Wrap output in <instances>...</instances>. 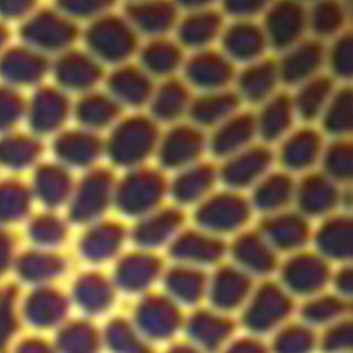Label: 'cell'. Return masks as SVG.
<instances>
[{
	"label": "cell",
	"instance_id": "cell-14",
	"mask_svg": "<svg viewBox=\"0 0 353 353\" xmlns=\"http://www.w3.org/2000/svg\"><path fill=\"white\" fill-rule=\"evenodd\" d=\"M233 88L194 94L188 117L196 125H216L243 108Z\"/></svg>",
	"mask_w": 353,
	"mask_h": 353
},
{
	"label": "cell",
	"instance_id": "cell-12",
	"mask_svg": "<svg viewBox=\"0 0 353 353\" xmlns=\"http://www.w3.org/2000/svg\"><path fill=\"white\" fill-rule=\"evenodd\" d=\"M157 82L138 63L119 65L108 79L110 97L117 104L148 106Z\"/></svg>",
	"mask_w": 353,
	"mask_h": 353
},
{
	"label": "cell",
	"instance_id": "cell-30",
	"mask_svg": "<svg viewBox=\"0 0 353 353\" xmlns=\"http://www.w3.org/2000/svg\"><path fill=\"white\" fill-rule=\"evenodd\" d=\"M21 97L13 90L0 88V125L13 121L21 112Z\"/></svg>",
	"mask_w": 353,
	"mask_h": 353
},
{
	"label": "cell",
	"instance_id": "cell-33",
	"mask_svg": "<svg viewBox=\"0 0 353 353\" xmlns=\"http://www.w3.org/2000/svg\"><path fill=\"white\" fill-rule=\"evenodd\" d=\"M181 13L219 8L221 0H172Z\"/></svg>",
	"mask_w": 353,
	"mask_h": 353
},
{
	"label": "cell",
	"instance_id": "cell-24",
	"mask_svg": "<svg viewBox=\"0 0 353 353\" xmlns=\"http://www.w3.org/2000/svg\"><path fill=\"white\" fill-rule=\"evenodd\" d=\"M32 100V117L34 123L41 127L59 123L67 111V98L53 88L40 90Z\"/></svg>",
	"mask_w": 353,
	"mask_h": 353
},
{
	"label": "cell",
	"instance_id": "cell-20",
	"mask_svg": "<svg viewBox=\"0 0 353 353\" xmlns=\"http://www.w3.org/2000/svg\"><path fill=\"white\" fill-rule=\"evenodd\" d=\"M218 127L220 130L214 137V148L223 154L239 152L257 129L254 113L245 111V108L237 111Z\"/></svg>",
	"mask_w": 353,
	"mask_h": 353
},
{
	"label": "cell",
	"instance_id": "cell-6",
	"mask_svg": "<svg viewBox=\"0 0 353 353\" xmlns=\"http://www.w3.org/2000/svg\"><path fill=\"white\" fill-rule=\"evenodd\" d=\"M232 88L245 107H258L283 90L274 55L237 68Z\"/></svg>",
	"mask_w": 353,
	"mask_h": 353
},
{
	"label": "cell",
	"instance_id": "cell-19",
	"mask_svg": "<svg viewBox=\"0 0 353 353\" xmlns=\"http://www.w3.org/2000/svg\"><path fill=\"white\" fill-rule=\"evenodd\" d=\"M156 137L152 119L135 117L123 125L115 143V154L123 160H136L145 156Z\"/></svg>",
	"mask_w": 353,
	"mask_h": 353
},
{
	"label": "cell",
	"instance_id": "cell-7",
	"mask_svg": "<svg viewBox=\"0 0 353 353\" xmlns=\"http://www.w3.org/2000/svg\"><path fill=\"white\" fill-rule=\"evenodd\" d=\"M20 34L22 40L36 50L57 52L73 44L77 28L59 12L42 11L26 20Z\"/></svg>",
	"mask_w": 353,
	"mask_h": 353
},
{
	"label": "cell",
	"instance_id": "cell-28",
	"mask_svg": "<svg viewBox=\"0 0 353 353\" xmlns=\"http://www.w3.org/2000/svg\"><path fill=\"white\" fill-rule=\"evenodd\" d=\"M274 0H221L219 9L227 20H260Z\"/></svg>",
	"mask_w": 353,
	"mask_h": 353
},
{
	"label": "cell",
	"instance_id": "cell-15",
	"mask_svg": "<svg viewBox=\"0 0 353 353\" xmlns=\"http://www.w3.org/2000/svg\"><path fill=\"white\" fill-rule=\"evenodd\" d=\"M339 85L325 72L289 90L296 117L303 119L321 117Z\"/></svg>",
	"mask_w": 353,
	"mask_h": 353
},
{
	"label": "cell",
	"instance_id": "cell-26",
	"mask_svg": "<svg viewBox=\"0 0 353 353\" xmlns=\"http://www.w3.org/2000/svg\"><path fill=\"white\" fill-rule=\"evenodd\" d=\"M270 156L264 150L245 152L243 156L233 160L226 170L227 179L232 183H245L260 174L268 166Z\"/></svg>",
	"mask_w": 353,
	"mask_h": 353
},
{
	"label": "cell",
	"instance_id": "cell-9",
	"mask_svg": "<svg viewBox=\"0 0 353 353\" xmlns=\"http://www.w3.org/2000/svg\"><path fill=\"white\" fill-rule=\"evenodd\" d=\"M123 16L141 40L172 36L181 11L172 0L127 3Z\"/></svg>",
	"mask_w": 353,
	"mask_h": 353
},
{
	"label": "cell",
	"instance_id": "cell-32",
	"mask_svg": "<svg viewBox=\"0 0 353 353\" xmlns=\"http://www.w3.org/2000/svg\"><path fill=\"white\" fill-rule=\"evenodd\" d=\"M328 169L338 176L348 174L350 169V152L346 146H336L328 156Z\"/></svg>",
	"mask_w": 353,
	"mask_h": 353
},
{
	"label": "cell",
	"instance_id": "cell-4",
	"mask_svg": "<svg viewBox=\"0 0 353 353\" xmlns=\"http://www.w3.org/2000/svg\"><path fill=\"white\" fill-rule=\"evenodd\" d=\"M325 43L307 36L286 50L274 54L283 88L292 90L325 73Z\"/></svg>",
	"mask_w": 353,
	"mask_h": 353
},
{
	"label": "cell",
	"instance_id": "cell-3",
	"mask_svg": "<svg viewBox=\"0 0 353 353\" xmlns=\"http://www.w3.org/2000/svg\"><path fill=\"white\" fill-rule=\"evenodd\" d=\"M259 21L272 54L309 36L307 5L297 0H274Z\"/></svg>",
	"mask_w": 353,
	"mask_h": 353
},
{
	"label": "cell",
	"instance_id": "cell-2",
	"mask_svg": "<svg viewBox=\"0 0 353 353\" xmlns=\"http://www.w3.org/2000/svg\"><path fill=\"white\" fill-rule=\"evenodd\" d=\"M237 67L218 46L187 53L181 77L194 94L233 88Z\"/></svg>",
	"mask_w": 353,
	"mask_h": 353
},
{
	"label": "cell",
	"instance_id": "cell-36",
	"mask_svg": "<svg viewBox=\"0 0 353 353\" xmlns=\"http://www.w3.org/2000/svg\"><path fill=\"white\" fill-rule=\"evenodd\" d=\"M134 1H140V0H127V3H134Z\"/></svg>",
	"mask_w": 353,
	"mask_h": 353
},
{
	"label": "cell",
	"instance_id": "cell-8",
	"mask_svg": "<svg viewBox=\"0 0 353 353\" xmlns=\"http://www.w3.org/2000/svg\"><path fill=\"white\" fill-rule=\"evenodd\" d=\"M227 19L219 8L183 12L172 36L185 52L218 46Z\"/></svg>",
	"mask_w": 353,
	"mask_h": 353
},
{
	"label": "cell",
	"instance_id": "cell-27",
	"mask_svg": "<svg viewBox=\"0 0 353 353\" xmlns=\"http://www.w3.org/2000/svg\"><path fill=\"white\" fill-rule=\"evenodd\" d=\"M117 0H57L59 13L69 19H98L110 13Z\"/></svg>",
	"mask_w": 353,
	"mask_h": 353
},
{
	"label": "cell",
	"instance_id": "cell-29",
	"mask_svg": "<svg viewBox=\"0 0 353 353\" xmlns=\"http://www.w3.org/2000/svg\"><path fill=\"white\" fill-rule=\"evenodd\" d=\"M119 104L110 96L92 94L84 98L78 106L80 117L90 123H105L117 113Z\"/></svg>",
	"mask_w": 353,
	"mask_h": 353
},
{
	"label": "cell",
	"instance_id": "cell-35",
	"mask_svg": "<svg viewBox=\"0 0 353 353\" xmlns=\"http://www.w3.org/2000/svg\"><path fill=\"white\" fill-rule=\"evenodd\" d=\"M297 1H301V3H305V5H309V3H313L315 0H297Z\"/></svg>",
	"mask_w": 353,
	"mask_h": 353
},
{
	"label": "cell",
	"instance_id": "cell-10",
	"mask_svg": "<svg viewBox=\"0 0 353 353\" xmlns=\"http://www.w3.org/2000/svg\"><path fill=\"white\" fill-rule=\"evenodd\" d=\"M137 63L158 82L181 75L187 52L173 36L142 40Z\"/></svg>",
	"mask_w": 353,
	"mask_h": 353
},
{
	"label": "cell",
	"instance_id": "cell-22",
	"mask_svg": "<svg viewBox=\"0 0 353 353\" xmlns=\"http://www.w3.org/2000/svg\"><path fill=\"white\" fill-rule=\"evenodd\" d=\"M325 44L326 73L338 83H352L353 40L351 30Z\"/></svg>",
	"mask_w": 353,
	"mask_h": 353
},
{
	"label": "cell",
	"instance_id": "cell-13",
	"mask_svg": "<svg viewBox=\"0 0 353 353\" xmlns=\"http://www.w3.org/2000/svg\"><path fill=\"white\" fill-rule=\"evenodd\" d=\"M194 92L181 76L161 80L154 85L148 103L152 119L172 121L189 113Z\"/></svg>",
	"mask_w": 353,
	"mask_h": 353
},
{
	"label": "cell",
	"instance_id": "cell-11",
	"mask_svg": "<svg viewBox=\"0 0 353 353\" xmlns=\"http://www.w3.org/2000/svg\"><path fill=\"white\" fill-rule=\"evenodd\" d=\"M350 17L349 0H315L307 5L309 36L330 42L351 30Z\"/></svg>",
	"mask_w": 353,
	"mask_h": 353
},
{
	"label": "cell",
	"instance_id": "cell-34",
	"mask_svg": "<svg viewBox=\"0 0 353 353\" xmlns=\"http://www.w3.org/2000/svg\"><path fill=\"white\" fill-rule=\"evenodd\" d=\"M8 38H9V32H8L7 28L3 24H0V50L5 46Z\"/></svg>",
	"mask_w": 353,
	"mask_h": 353
},
{
	"label": "cell",
	"instance_id": "cell-1",
	"mask_svg": "<svg viewBox=\"0 0 353 353\" xmlns=\"http://www.w3.org/2000/svg\"><path fill=\"white\" fill-rule=\"evenodd\" d=\"M141 39L125 16L109 13L94 20L85 32L92 53L105 63L123 65L137 54Z\"/></svg>",
	"mask_w": 353,
	"mask_h": 353
},
{
	"label": "cell",
	"instance_id": "cell-23",
	"mask_svg": "<svg viewBox=\"0 0 353 353\" xmlns=\"http://www.w3.org/2000/svg\"><path fill=\"white\" fill-rule=\"evenodd\" d=\"M351 84H340L321 114L328 131L344 134L350 129L352 121L353 92Z\"/></svg>",
	"mask_w": 353,
	"mask_h": 353
},
{
	"label": "cell",
	"instance_id": "cell-18",
	"mask_svg": "<svg viewBox=\"0 0 353 353\" xmlns=\"http://www.w3.org/2000/svg\"><path fill=\"white\" fill-rule=\"evenodd\" d=\"M255 117L256 128L268 138L278 137L286 131L287 128L296 117L290 92L283 88L265 102L257 107Z\"/></svg>",
	"mask_w": 353,
	"mask_h": 353
},
{
	"label": "cell",
	"instance_id": "cell-31",
	"mask_svg": "<svg viewBox=\"0 0 353 353\" xmlns=\"http://www.w3.org/2000/svg\"><path fill=\"white\" fill-rule=\"evenodd\" d=\"M36 3L37 0H0V17L7 20L28 17Z\"/></svg>",
	"mask_w": 353,
	"mask_h": 353
},
{
	"label": "cell",
	"instance_id": "cell-16",
	"mask_svg": "<svg viewBox=\"0 0 353 353\" xmlns=\"http://www.w3.org/2000/svg\"><path fill=\"white\" fill-rule=\"evenodd\" d=\"M46 71V61L38 52L28 49H12L0 59V77L15 85L37 83Z\"/></svg>",
	"mask_w": 353,
	"mask_h": 353
},
{
	"label": "cell",
	"instance_id": "cell-21",
	"mask_svg": "<svg viewBox=\"0 0 353 353\" xmlns=\"http://www.w3.org/2000/svg\"><path fill=\"white\" fill-rule=\"evenodd\" d=\"M202 143L201 135L195 128H174L163 144V162L169 166L187 164L198 156Z\"/></svg>",
	"mask_w": 353,
	"mask_h": 353
},
{
	"label": "cell",
	"instance_id": "cell-5",
	"mask_svg": "<svg viewBox=\"0 0 353 353\" xmlns=\"http://www.w3.org/2000/svg\"><path fill=\"white\" fill-rule=\"evenodd\" d=\"M218 48L237 68L272 54L259 20H227Z\"/></svg>",
	"mask_w": 353,
	"mask_h": 353
},
{
	"label": "cell",
	"instance_id": "cell-25",
	"mask_svg": "<svg viewBox=\"0 0 353 353\" xmlns=\"http://www.w3.org/2000/svg\"><path fill=\"white\" fill-rule=\"evenodd\" d=\"M319 150V140L312 132L303 131L296 134L285 146L284 159L288 166H307L315 159Z\"/></svg>",
	"mask_w": 353,
	"mask_h": 353
},
{
	"label": "cell",
	"instance_id": "cell-17",
	"mask_svg": "<svg viewBox=\"0 0 353 353\" xmlns=\"http://www.w3.org/2000/svg\"><path fill=\"white\" fill-rule=\"evenodd\" d=\"M55 77L68 90H86L98 83L102 77V70L88 55L72 52L57 63Z\"/></svg>",
	"mask_w": 353,
	"mask_h": 353
}]
</instances>
